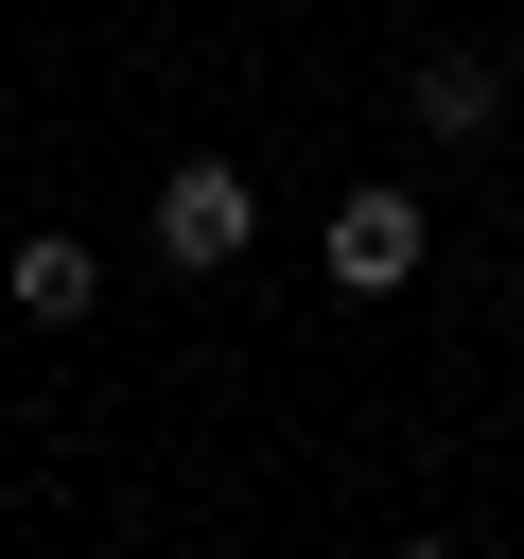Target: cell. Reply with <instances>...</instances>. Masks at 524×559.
Listing matches in <instances>:
<instances>
[{"label": "cell", "mask_w": 524, "mask_h": 559, "mask_svg": "<svg viewBox=\"0 0 524 559\" xmlns=\"http://www.w3.org/2000/svg\"><path fill=\"white\" fill-rule=\"evenodd\" d=\"M245 227H262V192H245L227 157H175V175H157V262H175V280H227Z\"/></svg>", "instance_id": "obj_1"}, {"label": "cell", "mask_w": 524, "mask_h": 559, "mask_svg": "<svg viewBox=\"0 0 524 559\" xmlns=\"http://www.w3.org/2000/svg\"><path fill=\"white\" fill-rule=\"evenodd\" d=\"M489 105H507V70H489V52H437V70H419V122H437V140H472Z\"/></svg>", "instance_id": "obj_4"}, {"label": "cell", "mask_w": 524, "mask_h": 559, "mask_svg": "<svg viewBox=\"0 0 524 559\" xmlns=\"http://www.w3.org/2000/svg\"><path fill=\"white\" fill-rule=\"evenodd\" d=\"M87 297H105V280H87V245H70V227H35V245H17V314H35V332H70Z\"/></svg>", "instance_id": "obj_3"}, {"label": "cell", "mask_w": 524, "mask_h": 559, "mask_svg": "<svg viewBox=\"0 0 524 559\" xmlns=\"http://www.w3.org/2000/svg\"><path fill=\"white\" fill-rule=\"evenodd\" d=\"M332 280H349V297H402V280H419V210H402V192H349V210H332Z\"/></svg>", "instance_id": "obj_2"}]
</instances>
